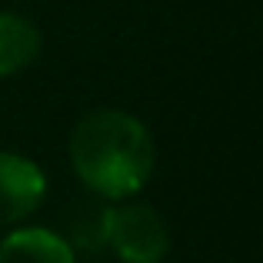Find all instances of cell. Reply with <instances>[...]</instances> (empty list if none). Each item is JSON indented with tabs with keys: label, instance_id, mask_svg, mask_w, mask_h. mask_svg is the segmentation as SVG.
Wrapping results in <instances>:
<instances>
[{
	"label": "cell",
	"instance_id": "8992f818",
	"mask_svg": "<svg viewBox=\"0 0 263 263\" xmlns=\"http://www.w3.org/2000/svg\"><path fill=\"white\" fill-rule=\"evenodd\" d=\"M107 220H110V206L103 203L100 197L90 200V203H80L77 210L67 220V243L73 247V253H100L107 247Z\"/></svg>",
	"mask_w": 263,
	"mask_h": 263
},
{
	"label": "cell",
	"instance_id": "277c9868",
	"mask_svg": "<svg viewBox=\"0 0 263 263\" xmlns=\"http://www.w3.org/2000/svg\"><path fill=\"white\" fill-rule=\"evenodd\" d=\"M0 263H77V253L60 233L24 227L0 240Z\"/></svg>",
	"mask_w": 263,
	"mask_h": 263
},
{
	"label": "cell",
	"instance_id": "6da1fadb",
	"mask_svg": "<svg viewBox=\"0 0 263 263\" xmlns=\"http://www.w3.org/2000/svg\"><path fill=\"white\" fill-rule=\"evenodd\" d=\"M70 163L100 200H127L154 174L157 150L127 110H93L70 134Z\"/></svg>",
	"mask_w": 263,
	"mask_h": 263
},
{
	"label": "cell",
	"instance_id": "7a4b0ae2",
	"mask_svg": "<svg viewBox=\"0 0 263 263\" xmlns=\"http://www.w3.org/2000/svg\"><path fill=\"white\" fill-rule=\"evenodd\" d=\"M107 247L120 257V263H163L170 250V233L160 213L147 203H123L110 206Z\"/></svg>",
	"mask_w": 263,
	"mask_h": 263
},
{
	"label": "cell",
	"instance_id": "5b68a950",
	"mask_svg": "<svg viewBox=\"0 0 263 263\" xmlns=\"http://www.w3.org/2000/svg\"><path fill=\"white\" fill-rule=\"evenodd\" d=\"M40 53V30L20 13H0V77L27 70Z\"/></svg>",
	"mask_w": 263,
	"mask_h": 263
},
{
	"label": "cell",
	"instance_id": "3957f363",
	"mask_svg": "<svg viewBox=\"0 0 263 263\" xmlns=\"http://www.w3.org/2000/svg\"><path fill=\"white\" fill-rule=\"evenodd\" d=\"M47 193L44 170L20 154H0V227L20 223Z\"/></svg>",
	"mask_w": 263,
	"mask_h": 263
}]
</instances>
